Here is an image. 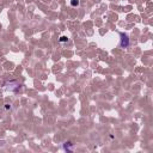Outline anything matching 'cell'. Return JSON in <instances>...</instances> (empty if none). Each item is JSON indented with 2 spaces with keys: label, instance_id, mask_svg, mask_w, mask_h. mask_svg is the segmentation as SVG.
Returning <instances> with one entry per match:
<instances>
[{
  "label": "cell",
  "instance_id": "obj_1",
  "mask_svg": "<svg viewBox=\"0 0 153 153\" xmlns=\"http://www.w3.org/2000/svg\"><path fill=\"white\" fill-rule=\"evenodd\" d=\"M121 43L120 46L121 48H127V47L129 46V38H128V36H127L126 33H121Z\"/></svg>",
  "mask_w": 153,
  "mask_h": 153
},
{
  "label": "cell",
  "instance_id": "obj_2",
  "mask_svg": "<svg viewBox=\"0 0 153 153\" xmlns=\"http://www.w3.org/2000/svg\"><path fill=\"white\" fill-rule=\"evenodd\" d=\"M78 4H79V1H78V0H72V5H73V6L78 5Z\"/></svg>",
  "mask_w": 153,
  "mask_h": 153
},
{
  "label": "cell",
  "instance_id": "obj_3",
  "mask_svg": "<svg viewBox=\"0 0 153 153\" xmlns=\"http://www.w3.org/2000/svg\"><path fill=\"white\" fill-rule=\"evenodd\" d=\"M60 41H61V42H66V41H67V37H61Z\"/></svg>",
  "mask_w": 153,
  "mask_h": 153
}]
</instances>
